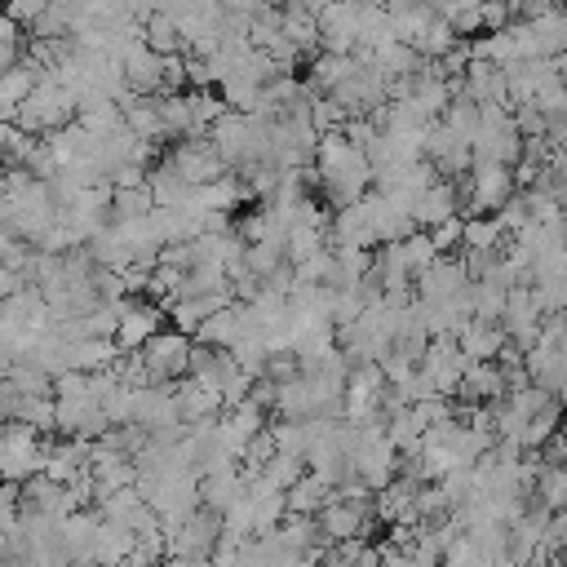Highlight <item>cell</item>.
Returning a JSON list of instances; mask_svg holds the SVG:
<instances>
[{
    "label": "cell",
    "instance_id": "3",
    "mask_svg": "<svg viewBox=\"0 0 567 567\" xmlns=\"http://www.w3.org/2000/svg\"><path fill=\"white\" fill-rule=\"evenodd\" d=\"M190 346H195V337H186V332H177V328H159L155 337H146L142 346H137V354H142V363H146V381L151 385H173V381H182L186 377V368H190Z\"/></svg>",
    "mask_w": 567,
    "mask_h": 567
},
{
    "label": "cell",
    "instance_id": "33",
    "mask_svg": "<svg viewBox=\"0 0 567 567\" xmlns=\"http://www.w3.org/2000/svg\"><path fill=\"white\" fill-rule=\"evenodd\" d=\"M301 474H306V456H292V452H270V456L261 461V470H257V478H266V483L279 487V492H288Z\"/></svg>",
    "mask_w": 567,
    "mask_h": 567
},
{
    "label": "cell",
    "instance_id": "11",
    "mask_svg": "<svg viewBox=\"0 0 567 567\" xmlns=\"http://www.w3.org/2000/svg\"><path fill=\"white\" fill-rule=\"evenodd\" d=\"M563 75L554 71V58H518V62H505V93H509V106L518 102H536L549 84H558Z\"/></svg>",
    "mask_w": 567,
    "mask_h": 567
},
{
    "label": "cell",
    "instance_id": "15",
    "mask_svg": "<svg viewBox=\"0 0 567 567\" xmlns=\"http://www.w3.org/2000/svg\"><path fill=\"white\" fill-rule=\"evenodd\" d=\"M315 523H319V536L328 540V545H337V540H350V536H363L368 527H372V509H363V505H350V501H341L337 492H332V501L315 514Z\"/></svg>",
    "mask_w": 567,
    "mask_h": 567
},
{
    "label": "cell",
    "instance_id": "8",
    "mask_svg": "<svg viewBox=\"0 0 567 567\" xmlns=\"http://www.w3.org/2000/svg\"><path fill=\"white\" fill-rule=\"evenodd\" d=\"M164 323H168V315H164L159 301H151V297H124L120 301V323H115V346L120 350H137Z\"/></svg>",
    "mask_w": 567,
    "mask_h": 567
},
{
    "label": "cell",
    "instance_id": "2",
    "mask_svg": "<svg viewBox=\"0 0 567 567\" xmlns=\"http://www.w3.org/2000/svg\"><path fill=\"white\" fill-rule=\"evenodd\" d=\"M470 151H474V159H496L509 168L523 159V133H518L509 106H501V102L478 106V133H474Z\"/></svg>",
    "mask_w": 567,
    "mask_h": 567
},
{
    "label": "cell",
    "instance_id": "45",
    "mask_svg": "<svg viewBox=\"0 0 567 567\" xmlns=\"http://www.w3.org/2000/svg\"><path fill=\"white\" fill-rule=\"evenodd\" d=\"M563 13H567V9H563Z\"/></svg>",
    "mask_w": 567,
    "mask_h": 567
},
{
    "label": "cell",
    "instance_id": "30",
    "mask_svg": "<svg viewBox=\"0 0 567 567\" xmlns=\"http://www.w3.org/2000/svg\"><path fill=\"white\" fill-rule=\"evenodd\" d=\"M456 35H478L483 31V0H439L430 4Z\"/></svg>",
    "mask_w": 567,
    "mask_h": 567
},
{
    "label": "cell",
    "instance_id": "37",
    "mask_svg": "<svg viewBox=\"0 0 567 567\" xmlns=\"http://www.w3.org/2000/svg\"><path fill=\"white\" fill-rule=\"evenodd\" d=\"M540 549H545V554H563V549H567V509H549Z\"/></svg>",
    "mask_w": 567,
    "mask_h": 567
},
{
    "label": "cell",
    "instance_id": "25",
    "mask_svg": "<svg viewBox=\"0 0 567 567\" xmlns=\"http://www.w3.org/2000/svg\"><path fill=\"white\" fill-rule=\"evenodd\" d=\"M284 501H288V514H319L328 501H332V487L319 478V474H301L288 492H284Z\"/></svg>",
    "mask_w": 567,
    "mask_h": 567
},
{
    "label": "cell",
    "instance_id": "19",
    "mask_svg": "<svg viewBox=\"0 0 567 567\" xmlns=\"http://www.w3.org/2000/svg\"><path fill=\"white\" fill-rule=\"evenodd\" d=\"M354 53H315V62H310V71H306V93H337L346 80H350V71H354Z\"/></svg>",
    "mask_w": 567,
    "mask_h": 567
},
{
    "label": "cell",
    "instance_id": "13",
    "mask_svg": "<svg viewBox=\"0 0 567 567\" xmlns=\"http://www.w3.org/2000/svg\"><path fill=\"white\" fill-rule=\"evenodd\" d=\"M124 66V84L128 93H142V97H159L164 93V58L146 49V40H133L120 58Z\"/></svg>",
    "mask_w": 567,
    "mask_h": 567
},
{
    "label": "cell",
    "instance_id": "21",
    "mask_svg": "<svg viewBox=\"0 0 567 567\" xmlns=\"http://www.w3.org/2000/svg\"><path fill=\"white\" fill-rule=\"evenodd\" d=\"M40 75H44V71H40L35 62H13V66L0 71V120H13V111H18L22 97L35 89Z\"/></svg>",
    "mask_w": 567,
    "mask_h": 567
},
{
    "label": "cell",
    "instance_id": "43",
    "mask_svg": "<svg viewBox=\"0 0 567 567\" xmlns=\"http://www.w3.org/2000/svg\"><path fill=\"white\" fill-rule=\"evenodd\" d=\"M159 567H213V558H177V554H168Z\"/></svg>",
    "mask_w": 567,
    "mask_h": 567
},
{
    "label": "cell",
    "instance_id": "31",
    "mask_svg": "<svg viewBox=\"0 0 567 567\" xmlns=\"http://www.w3.org/2000/svg\"><path fill=\"white\" fill-rule=\"evenodd\" d=\"M456 40H461V35H456V31H452V27H447V22L434 13V18H430V22H425V27H421V31H416L408 44H412V49H416L425 62H439V58H443V53H447Z\"/></svg>",
    "mask_w": 567,
    "mask_h": 567
},
{
    "label": "cell",
    "instance_id": "38",
    "mask_svg": "<svg viewBox=\"0 0 567 567\" xmlns=\"http://www.w3.org/2000/svg\"><path fill=\"white\" fill-rule=\"evenodd\" d=\"M44 9H49V0H4V13H9L18 27H31Z\"/></svg>",
    "mask_w": 567,
    "mask_h": 567
},
{
    "label": "cell",
    "instance_id": "42",
    "mask_svg": "<svg viewBox=\"0 0 567 567\" xmlns=\"http://www.w3.org/2000/svg\"><path fill=\"white\" fill-rule=\"evenodd\" d=\"M22 137V128L13 124V120H0V155H9L13 151V142Z\"/></svg>",
    "mask_w": 567,
    "mask_h": 567
},
{
    "label": "cell",
    "instance_id": "10",
    "mask_svg": "<svg viewBox=\"0 0 567 567\" xmlns=\"http://www.w3.org/2000/svg\"><path fill=\"white\" fill-rule=\"evenodd\" d=\"M359 13H363V0H332L319 13V49L323 53H354V44H359Z\"/></svg>",
    "mask_w": 567,
    "mask_h": 567
},
{
    "label": "cell",
    "instance_id": "27",
    "mask_svg": "<svg viewBox=\"0 0 567 567\" xmlns=\"http://www.w3.org/2000/svg\"><path fill=\"white\" fill-rule=\"evenodd\" d=\"M244 337V328H239V310H235V301L230 306H221V310H213L204 323H199V332H195V341H204V346H235Z\"/></svg>",
    "mask_w": 567,
    "mask_h": 567
},
{
    "label": "cell",
    "instance_id": "23",
    "mask_svg": "<svg viewBox=\"0 0 567 567\" xmlns=\"http://www.w3.org/2000/svg\"><path fill=\"white\" fill-rule=\"evenodd\" d=\"M527 496L540 501L545 509H567V465L563 461H540L536 483H532Z\"/></svg>",
    "mask_w": 567,
    "mask_h": 567
},
{
    "label": "cell",
    "instance_id": "16",
    "mask_svg": "<svg viewBox=\"0 0 567 567\" xmlns=\"http://www.w3.org/2000/svg\"><path fill=\"white\" fill-rule=\"evenodd\" d=\"M93 443H97V439H80V434H71L66 443H49V452H44V474H49L53 483H75V478H84V474H89V461H93Z\"/></svg>",
    "mask_w": 567,
    "mask_h": 567
},
{
    "label": "cell",
    "instance_id": "6",
    "mask_svg": "<svg viewBox=\"0 0 567 567\" xmlns=\"http://www.w3.org/2000/svg\"><path fill=\"white\" fill-rule=\"evenodd\" d=\"M164 159H168V164L177 168V177L190 182V186H204V182H217V177L230 173V168L221 164L217 146L208 142V133H204V137H182V142H173V151H168Z\"/></svg>",
    "mask_w": 567,
    "mask_h": 567
},
{
    "label": "cell",
    "instance_id": "4",
    "mask_svg": "<svg viewBox=\"0 0 567 567\" xmlns=\"http://www.w3.org/2000/svg\"><path fill=\"white\" fill-rule=\"evenodd\" d=\"M44 452H49V443H40V430H31L22 421H4V430H0V478L4 483H27V478L44 474Z\"/></svg>",
    "mask_w": 567,
    "mask_h": 567
},
{
    "label": "cell",
    "instance_id": "34",
    "mask_svg": "<svg viewBox=\"0 0 567 567\" xmlns=\"http://www.w3.org/2000/svg\"><path fill=\"white\" fill-rule=\"evenodd\" d=\"M164 315H168V328H177V332H186V337H195L199 323L208 319V310H204L199 297H177V301L164 306Z\"/></svg>",
    "mask_w": 567,
    "mask_h": 567
},
{
    "label": "cell",
    "instance_id": "20",
    "mask_svg": "<svg viewBox=\"0 0 567 567\" xmlns=\"http://www.w3.org/2000/svg\"><path fill=\"white\" fill-rule=\"evenodd\" d=\"M124 554H133V532H124L111 518H97V532L89 545V567H115Z\"/></svg>",
    "mask_w": 567,
    "mask_h": 567
},
{
    "label": "cell",
    "instance_id": "29",
    "mask_svg": "<svg viewBox=\"0 0 567 567\" xmlns=\"http://www.w3.org/2000/svg\"><path fill=\"white\" fill-rule=\"evenodd\" d=\"M155 208V195L146 182L137 186H111V221H133V217H146Z\"/></svg>",
    "mask_w": 567,
    "mask_h": 567
},
{
    "label": "cell",
    "instance_id": "35",
    "mask_svg": "<svg viewBox=\"0 0 567 567\" xmlns=\"http://www.w3.org/2000/svg\"><path fill=\"white\" fill-rule=\"evenodd\" d=\"M399 252H403V261H408V270H412V275H416V270H425V266L439 257V248H434L430 230H412L408 239H399Z\"/></svg>",
    "mask_w": 567,
    "mask_h": 567
},
{
    "label": "cell",
    "instance_id": "5",
    "mask_svg": "<svg viewBox=\"0 0 567 567\" xmlns=\"http://www.w3.org/2000/svg\"><path fill=\"white\" fill-rule=\"evenodd\" d=\"M217 536H221V514L208 509V505L190 509L177 523H164V545L177 558H208L217 549Z\"/></svg>",
    "mask_w": 567,
    "mask_h": 567
},
{
    "label": "cell",
    "instance_id": "32",
    "mask_svg": "<svg viewBox=\"0 0 567 567\" xmlns=\"http://www.w3.org/2000/svg\"><path fill=\"white\" fill-rule=\"evenodd\" d=\"M13 421L31 425V430H58V412H53V394H13Z\"/></svg>",
    "mask_w": 567,
    "mask_h": 567
},
{
    "label": "cell",
    "instance_id": "40",
    "mask_svg": "<svg viewBox=\"0 0 567 567\" xmlns=\"http://www.w3.org/2000/svg\"><path fill=\"white\" fill-rule=\"evenodd\" d=\"M430 239H434V248H439V252H452V248H461V217H452V221L434 226V230H430Z\"/></svg>",
    "mask_w": 567,
    "mask_h": 567
},
{
    "label": "cell",
    "instance_id": "9",
    "mask_svg": "<svg viewBox=\"0 0 567 567\" xmlns=\"http://www.w3.org/2000/svg\"><path fill=\"white\" fill-rule=\"evenodd\" d=\"M80 509L75 505V492L66 483H53L49 474H35L27 483H18V514H35V518H62Z\"/></svg>",
    "mask_w": 567,
    "mask_h": 567
},
{
    "label": "cell",
    "instance_id": "39",
    "mask_svg": "<svg viewBox=\"0 0 567 567\" xmlns=\"http://www.w3.org/2000/svg\"><path fill=\"white\" fill-rule=\"evenodd\" d=\"M18 523V483L0 478V532H13Z\"/></svg>",
    "mask_w": 567,
    "mask_h": 567
},
{
    "label": "cell",
    "instance_id": "7",
    "mask_svg": "<svg viewBox=\"0 0 567 567\" xmlns=\"http://www.w3.org/2000/svg\"><path fill=\"white\" fill-rule=\"evenodd\" d=\"M465 288H470V275H465L461 252H439L425 270L412 275V292H416L421 301H452V297L465 292Z\"/></svg>",
    "mask_w": 567,
    "mask_h": 567
},
{
    "label": "cell",
    "instance_id": "17",
    "mask_svg": "<svg viewBox=\"0 0 567 567\" xmlns=\"http://www.w3.org/2000/svg\"><path fill=\"white\" fill-rule=\"evenodd\" d=\"M461 93H465L470 102H478V106H487V102L509 106L505 66H496V62H487V58H470V66L461 71Z\"/></svg>",
    "mask_w": 567,
    "mask_h": 567
},
{
    "label": "cell",
    "instance_id": "44",
    "mask_svg": "<svg viewBox=\"0 0 567 567\" xmlns=\"http://www.w3.org/2000/svg\"><path fill=\"white\" fill-rule=\"evenodd\" d=\"M115 567H155V563H146V558H137V554H124Z\"/></svg>",
    "mask_w": 567,
    "mask_h": 567
},
{
    "label": "cell",
    "instance_id": "28",
    "mask_svg": "<svg viewBox=\"0 0 567 567\" xmlns=\"http://www.w3.org/2000/svg\"><path fill=\"white\" fill-rule=\"evenodd\" d=\"M439 124L456 137V142H474V133H478V102H470L465 93H456L447 106H443V115H439Z\"/></svg>",
    "mask_w": 567,
    "mask_h": 567
},
{
    "label": "cell",
    "instance_id": "26",
    "mask_svg": "<svg viewBox=\"0 0 567 567\" xmlns=\"http://www.w3.org/2000/svg\"><path fill=\"white\" fill-rule=\"evenodd\" d=\"M142 40H146V49H151V53H159V58L186 53V40H182L177 22H173L168 13H159V9H155L146 22H142Z\"/></svg>",
    "mask_w": 567,
    "mask_h": 567
},
{
    "label": "cell",
    "instance_id": "1",
    "mask_svg": "<svg viewBox=\"0 0 567 567\" xmlns=\"http://www.w3.org/2000/svg\"><path fill=\"white\" fill-rule=\"evenodd\" d=\"M71 120H75V93L66 84H58L53 75H40L35 89L22 97V106L13 111V124L31 137H44V133H53Z\"/></svg>",
    "mask_w": 567,
    "mask_h": 567
},
{
    "label": "cell",
    "instance_id": "41",
    "mask_svg": "<svg viewBox=\"0 0 567 567\" xmlns=\"http://www.w3.org/2000/svg\"><path fill=\"white\" fill-rule=\"evenodd\" d=\"M381 567H416V563H412L408 549H399V545H381Z\"/></svg>",
    "mask_w": 567,
    "mask_h": 567
},
{
    "label": "cell",
    "instance_id": "14",
    "mask_svg": "<svg viewBox=\"0 0 567 567\" xmlns=\"http://www.w3.org/2000/svg\"><path fill=\"white\" fill-rule=\"evenodd\" d=\"M93 509H97L102 518L120 523L124 532H146V527H159L155 509L146 505V496H142L137 487H115V492H111V496H102Z\"/></svg>",
    "mask_w": 567,
    "mask_h": 567
},
{
    "label": "cell",
    "instance_id": "36",
    "mask_svg": "<svg viewBox=\"0 0 567 567\" xmlns=\"http://www.w3.org/2000/svg\"><path fill=\"white\" fill-rule=\"evenodd\" d=\"M22 62V27L0 9V71Z\"/></svg>",
    "mask_w": 567,
    "mask_h": 567
},
{
    "label": "cell",
    "instance_id": "22",
    "mask_svg": "<svg viewBox=\"0 0 567 567\" xmlns=\"http://www.w3.org/2000/svg\"><path fill=\"white\" fill-rule=\"evenodd\" d=\"M456 346L470 359H496L501 346H505V328L501 323H487V319H465V328L456 332Z\"/></svg>",
    "mask_w": 567,
    "mask_h": 567
},
{
    "label": "cell",
    "instance_id": "24",
    "mask_svg": "<svg viewBox=\"0 0 567 567\" xmlns=\"http://www.w3.org/2000/svg\"><path fill=\"white\" fill-rule=\"evenodd\" d=\"M461 248H478V252H496L505 248V230L492 213H470L461 217Z\"/></svg>",
    "mask_w": 567,
    "mask_h": 567
},
{
    "label": "cell",
    "instance_id": "18",
    "mask_svg": "<svg viewBox=\"0 0 567 567\" xmlns=\"http://www.w3.org/2000/svg\"><path fill=\"white\" fill-rule=\"evenodd\" d=\"M173 403H177V421L182 425H195V421H213L221 416V394L199 385L195 377H182L173 381Z\"/></svg>",
    "mask_w": 567,
    "mask_h": 567
},
{
    "label": "cell",
    "instance_id": "12",
    "mask_svg": "<svg viewBox=\"0 0 567 567\" xmlns=\"http://www.w3.org/2000/svg\"><path fill=\"white\" fill-rule=\"evenodd\" d=\"M452 217H461V190H456V182L439 177L421 195H412V221H416V230H434V226H443Z\"/></svg>",
    "mask_w": 567,
    "mask_h": 567
}]
</instances>
